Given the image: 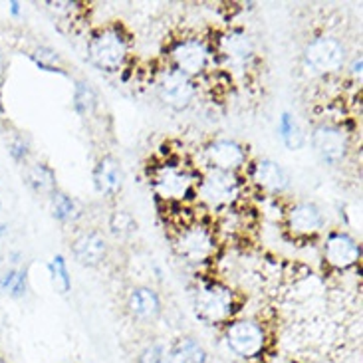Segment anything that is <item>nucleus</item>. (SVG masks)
Returning a JSON list of instances; mask_svg holds the SVG:
<instances>
[{"mask_svg": "<svg viewBox=\"0 0 363 363\" xmlns=\"http://www.w3.org/2000/svg\"><path fill=\"white\" fill-rule=\"evenodd\" d=\"M22 260H24V255L20 252V250H10L9 252V262L12 268H18L22 264Z\"/></svg>", "mask_w": 363, "mask_h": 363, "instance_id": "obj_32", "label": "nucleus"}, {"mask_svg": "<svg viewBox=\"0 0 363 363\" xmlns=\"http://www.w3.org/2000/svg\"><path fill=\"white\" fill-rule=\"evenodd\" d=\"M128 32L121 24H108L91 32L88 40V60L101 72L116 74L125 68L129 60Z\"/></svg>", "mask_w": 363, "mask_h": 363, "instance_id": "obj_4", "label": "nucleus"}, {"mask_svg": "<svg viewBox=\"0 0 363 363\" xmlns=\"http://www.w3.org/2000/svg\"><path fill=\"white\" fill-rule=\"evenodd\" d=\"M78 6L79 2H48V9L56 14H74Z\"/></svg>", "mask_w": 363, "mask_h": 363, "instance_id": "obj_30", "label": "nucleus"}, {"mask_svg": "<svg viewBox=\"0 0 363 363\" xmlns=\"http://www.w3.org/2000/svg\"><path fill=\"white\" fill-rule=\"evenodd\" d=\"M173 248L183 262L201 266L215 258L218 240L211 226L199 220H191L177 228V235L173 238Z\"/></svg>", "mask_w": 363, "mask_h": 363, "instance_id": "obj_5", "label": "nucleus"}, {"mask_svg": "<svg viewBox=\"0 0 363 363\" xmlns=\"http://www.w3.org/2000/svg\"><path fill=\"white\" fill-rule=\"evenodd\" d=\"M167 56L171 68L196 79L205 76L211 64L215 62V48L205 38L191 36V38H179L177 42H173Z\"/></svg>", "mask_w": 363, "mask_h": 363, "instance_id": "obj_6", "label": "nucleus"}, {"mask_svg": "<svg viewBox=\"0 0 363 363\" xmlns=\"http://www.w3.org/2000/svg\"><path fill=\"white\" fill-rule=\"evenodd\" d=\"M28 60L42 72H48V74H58L68 78V72L62 66V56H60L58 50L50 48V46H36L28 54Z\"/></svg>", "mask_w": 363, "mask_h": 363, "instance_id": "obj_25", "label": "nucleus"}, {"mask_svg": "<svg viewBox=\"0 0 363 363\" xmlns=\"http://www.w3.org/2000/svg\"><path fill=\"white\" fill-rule=\"evenodd\" d=\"M91 181H94V189L98 195H119L123 189V183H125V173H123L119 159L113 157V155L99 157L96 167H94V173H91Z\"/></svg>", "mask_w": 363, "mask_h": 363, "instance_id": "obj_17", "label": "nucleus"}, {"mask_svg": "<svg viewBox=\"0 0 363 363\" xmlns=\"http://www.w3.org/2000/svg\"><path fill=\"white\" fill-rule=\"evenodd\" d=\"M169 363H208V354L191 335L179 337L169 350Z\"/></svg>", "mask_w": 363, "mask_h": 363, "instance_id": "obj_22", "label": "nucleus"}, {"mask_svg": "<svg viewBox=\"0 0 363 363\" xmlns=\"http://www.w3.org/2000/svg\"><path fill=\"white\" fill-rule=\"evenodd\" d=\"M0 211H2V199H0Z\"/></svg>", "mask_w": 363, "mask_h": 363, "instance_id": "obj_36", "label": "nucleus"}, {"mask_svg": "<svg viewBox=\"0 0 363 363\" xmlns=\"http://www.w3.org/2000/svg\"><path fill=\"white\" fill-rule=\"evenodd\" d=\"M155 89H157L159 101L173 111H185L186 108H191L199 91L195 79L181 74L171 66L161 69Z\"/></svg>", "mask_w": 363, "mask_h": 363, "instance_id": "obj_9", "label": "nucleus"}, {"mask_svg": "<svg viewBox=\"0 0 363 363\" xmlns=\"http://www.w3.org/2000/svg\"><path fill=\"white\" fill-rule=\"evenodd\" d=\"M324 260L325 264L334 270H350L359 264L362 260V246L354 236L344 230L328 233L324 240Z\"/></svg>", "mask_w": 363, "mask_h": 363, "instance_id": "obj_14", "label": "nucleus"}, {"mask_svg": "<svg viewBox=\"0 0 363 363\" xmlns=\"http://www.w3.org/2000/svg\"><path fill=\"white\" fill-rule=\"evenodd\" d=\"M50 211H52L54 220H58L62 225H72L84 215V208L79 205L78 199H74L66 191H60V189L50 196Z\"/></svg>", "mask_w": 363, "mask_h": 363, "instance_id": "obj_20", "label": "nucleus"}, {"mask_svg": "<svg viewBox=\"0 0 363 363\" xmlns=\"http://www.w3.org/2000/svg\"><path fill=\"white\" fill-rule=\"evenodd\" d=\"M9 233H10V225H6V223H0V240L9 235Z\"/></svg>", "mask_w": 363, "mask_h": 363, "instance_id": "obj_35", "label": "nucleus"}, {"mask_svg": "<svg viewBox=\"0 0 363 363\" xmlns=\"http://www.w3.org/2000/svg\"><path fill=\"white\" fill-rule=\"evenodd\" d=\"M238 292L223 280L208 278L193 290V312L206 325H226L238 312Z\"/></svg>", "mask_w": 363, "mask_h": 363, "instance_id": "obj_1", "label": "nucleus"}, {"mask_svg": "<svg viewBox=\"0 0 363 363\" xmlns=\"http://www.w3.org/2000/svg\"><path fill=\"white\" fill-rule=\"evenodd\" d=\"M286 230L296 240H308L322 235L325 226V216L322 208L310 201H298L286 211Z\"/></svg>", "mask_w": 363, "mask_h": 363, "instance_id": "obj_12", "label": "nucleus"}, {"mask_svg": "<svg viewBox=\"0 0 363 363\" xmlns=\"http://www.w3.org/2000/svg\"><path fill=\"white\" fill-rule=\"evenodd\" d=\"M30 292V276L26 266L4 270L0 274V296H9L12 300H22Z\"/></svg>", "mask_w": 363, "mask_h": 363, "instance_id": "obj_21", "label": "nucleus"}, {"mask_svg": "<svg viewBox=\"0 0 363 363\" xmlns=\"http://www.w3.org/2000/svg\"><path fill=\"white\" fill-rule=\"evenodd\" d=\"M225 342L228 350L240 359H256L266 352V328L252 318H235L225 325Z\"/></svg>", "mask_w": 363, "mask_h": 363, "instance_id": "obj_7", "label": "nucleus"}, {"mask_svg": "<svg viewBox=\"0 0 363 363\" xmlns=\"http://www.w3.org/2000/svg\"><path fill=\"white\" fill-rule=\"evenodd\" d=\"M245 193L240 173L205 167L196 177L195 199L211 211H230Z\"/></svg>", "mask_w": 363, "mask_h": 363, "instance_id": "obj_2", "label": "nucleus"}, {"mask_svg": "<svg viewBox=\"0 0 363 363\" xmlns=\"http://www.w3.org/2000/svg\"><path fill=\"white\" fill-rule=\"evenodd\" d=\"M199 173L185 167L183 163L167 159L151 169L149 185L159 201L167 206H179L195 196V186Z\"/></svg>", "mask_w": 363, "mask_h": 363, "instance_id": "obj_3", "label": "nucleus"}, {"mask_svg": "<svg viewBox=\"0 0 363 363\" xmlns=\"http://www.w3.org/2000/svg\"><path fill=\"white\" fill-rule=\"evenodd\" d=\"M248 181L262 193L268 195H284L290 189V175L278 161L268 157H260L250 161L248 165Z\"/></svg>", "mask_w": 363, "mask_h": 363, "instance_id": "obj_15", "label": "nucleus"}, {"mask_svg": "<svg viewBox=\"0 0 363 363\" xmlns=\"http://www.w3.org/2000/svg\"><path fill=\"white\" fill-rule=\"evenodd\" d=\"M139 363H165V347L159 342L149 344L141 355H139Z\"/></svg>", "mask_w": 363, "mask_h": 363, "instance_id": "obj_29", "label": "nucleus"}, {"mask_svg": "<svg viewBox=\"0 0 363 363\" xmlns=\"http://www.w3.org/2000/svg\"><path fill=\"white\" fill-rule=\"evenodd\" d=\"M347 52L342 40L334 36H315L304 48V64L315 76H335L345 68Z\"/></svg>", "mask_w": 363, "mask_h": 363, "instance_id": "obj_8", "label": "nucleus"}, {"mask_svg": "<svg viewBox=\"0 0 363 363\" xmlns=\"http://www.w3.org/2000/svg\"><path fill=\"white\" fill-rule=\"evenodd\" d=\"M109 230L118 238H128L138 230V220L125 208H116L109 216Z\"/></svg>", "mask_w": 363, "mask_h": 363, "instance_id": "obj_27", "label": "nucleus"}, {"mask_svg": "<svg viewBox=\"0 0 363 363\" xmlns=\"http://www.w3.org/2000/svg\"><path fill=\"white\" fill-rule=\"evenodd\" d=\"M310 143L318 159L328 167L342 165L350 153V135L345 133L344 128L334 123H322L314 128Z\"/></svg>", "mask_w": 363, "mask_h": 363, "instance_id": "obj_10", "label": "nucleus"}, {"mask_svg": "<svg viewBox=\"0 0 363 363\" xmlns=\"http://www.w3.org/2000/svg\"><path fill=\"white\" fill-rule=\"evenodd\" d=\"M9 155L10 159L20 165V167H26L32 155V149H30V141L20 133H14L9 141Z\"/></svg>", "mask_w": 363, "mask_h": 363, "instance_id": "obj_28", "label": "nucleus"}, {"mask_svg": "<svg viewBox=\"0 0 363 363\" xmlns=\"http://www.w3.org/2000/svg\"><path fill=\"white\" fill-rule=\"evenodd\" d=\"M128 310L139 322H153L161 314V296L151 286H135L128 296Z\"/></svg>", "mask_w": 363, "mask_h": 363, "instance_id": "obj_18", "label": "nucleus"}, {"mask_svg": "<svg viewBox=\"0 0 363 363\" xmlns=\"http://www.w3.org/2000/svg\"><path fill=\"white\" fill-rule=\"evenodd\" d=\"M72 108L79 118H89L98 109V94L94 86L86 79H76L74 86V98H72Z\"/></svg>", "mask_w": 363, "mask_h": 363, "instance_id": "obj_24", "label": "nucleus"}, {"mask_svg": "<svg viewBox=\"0 0 363 363\" xmlns=\"http://www.w3.org/2000/svg\"><path fill=\"white\" fill-rule=\"evenodd\" d=\"M22 4H20L18 0H12V2H9V14L12 16V18H20L22 16Z\"/></svg>", "mask_w": 363, "mask_h": 363, "instance_id": "obj_33", "label": "nucleus"}, {"mask_svg": "<svg viewBox=\"0 0 363 363\" xmlns=\"http://www.w3.org/2000/svg\"><path fill=\"white\" fill-rule=\"evenodd\" d=\"M48 272L52 286L56 288V292L66 296L72 290V276L68 270V260L64 255H54L48 262Z\"/></svg>", "mask_w": 363, "mask_h": 363, "instance_id": "obj_26", "label": "nucleus"}, {"mask_svg": "<svg viewBox=\"0 0 363 363\" xmlns=\"http://www.w3.org/2000/svg\"><path fill=\"white\" fill-rule=\"evenodd\" d=\"M4 74H6V58H4V52L0 48V82L4 78Z\"/></svg>", "mask_w": 363, "mask_h": 363, "instance_id": "obj_34", "label": "nucleus"}, {"mask_svg": "<svg viewBox=\"0 0 363 363\" xmlns=\"http://www.w3.org/2000/svg\"><path fill=\"white\" fill-rule=\"evenodd\" d=\"M205 167L240 173L250 163L248 149L236 139H213L203 147Z\"/></svg>", "mask_w": 363, "mask_h": 363, "instance_id": "obj_13", "label": "nucleus"}, {"mask_svg": "<svg viewBox=\"0 0 363 363\" xmlns=\"http://www.w3.org/2000/svg\"><path fill=\"white\" fill-rule=\"evenodd\" d=\"M24 183L28 186L30 193L36 196H52L58 191V177L56 171L44 161H36L32 165H26L24 171Z\"/></svg>", "mask_w": 363, "mask_h": 363, "instance_id": "obj_19", "label": "nucleus"}, {"mask_svg": "<svg viewBox=\"0 0 363 363\" xmlns=\"http://www.w3.org/2000/svg\"><path fill=\"white\" fill-rule=\"evenodd\" d=\"M278 135H280L282 143H284L290 151H300V149H304L306 141H308L304 128L300 125V121H298L294 113H290V111H282V113H280V119H278Z\"/></svg>", "mask_w": 363, "mask_h": 363, "instance_id": "obj_23", "label": "nucleus"}, {"mask_svg": "<svg viewBox=\"0 0 363 363\" xmlns=\"http://www.w3.org/2000/svg\"><path fill=\"white\" fill-rule=\"evenodd\" d=\"M255 42L242 28H230L223 32L215 46V56H218L233 69L248 68L255 60Z\"/></svg>", "mask_w": 363, "mask_h": 363, "instance_id": "obj_11", "label": "nucleus"}, {"mask_svg": "<svg viewBox=\"0 0 363 363\" xmlns=\"http://www.w3.org/2000/svg\"><path fill=\"white\" fill-rule=\"evenodd\" d=\"M362 66H363L362 54H357V56L352 60V68H350V72H352V76H354V78H362Z\"/></svg>", "mask_w": 363, "mask_h": 363, "instance_id": "obj_31", "label": "nucleus"}, {"mask_svg": "<svg viewBox=\"0 0 363 363\" xmlns=\"http://www.w3.org/2000/svg\"><path fill=\"white\" fill-rule=\"evenodd\" d=\"M72 255L78 264L96 268L101 262H106V258H108V238L101 230H86L72 240Z\"/></svg>", "mask_w": 363, "mask_h": 363, "instance_id": "obj_16", "label": "nucleus"}]
</instances>
